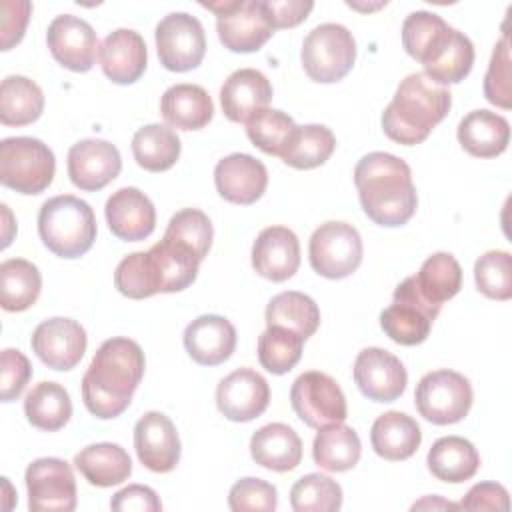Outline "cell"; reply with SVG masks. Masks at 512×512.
Segmentation results:
<instances>
[{
    "instance_id": "obj_27",
    "label": "cell",
    "mask_w": 512,
    "mask_h": 512,
    "mask_svg": "<svg viewBox=\"0 0 512 512\" xmlns=\"http://www.w3.org/2000/svg\"><path fill=\"white\" fill-rule=\"evenodd\" d=\"M460 146L476 158L500 156L510 142V124L490 110H472L458 124Z\"/></svg>"
},
{
    "instance_id": "obj_12",
    "label": "cell",
    "mask_w": 512,
    "mask_h": 512,
    "mask_svg": "<svg viewBox=\"0 0 512 512\" xmlns=\"http://www.w3.org/2000/svg\"><path fill=\"white\" fill-rule=\"evenodd\" d=\"M24 480L32 512H72L76 508V480L66 460L38 458L26 468Z\"/></svg>"
},
{
    "instance_id": "obj_4",
    "label": "cell",
    "mask_w": 512,
    "mask_h": 512,
    "mask_svg": "<svg viewBox=\"0 0 512 512\" xmlns=\"http://www.w3.org/2000/svg\"><path fill=\"white\" fill-rule=\"evenodd\" d=\"M38 234L52 254L80 258L96 240L94 210L72 194L48 198L38 212Z\"/></svg>"
},
{
    "instance_id": "obj_10",
    "label": "cell",
    "mask_w": 512,
    "mask_h": 512,
    "mask_svg": "<svg viewBox=\"0 0 512 512\" xmlns=\"http://www.w3.org/2000/svg\"><path fill=\"white\" fill-rule=\"evenodd\" d=\"M290 402L296 416L310 428L340 424L348 416L342 388L332 376L318 370H308L294 380Z\"/></svg>"
},
{
    "instance_id": "obj_32",
    "label": "cell",
    "mask_w": 512,
    "mask_h": 512,
    "mask_svg": "<svg viewBox=\"0 0 512 512\" xmlns=\"http://www.w3.org/2000/svg\"><path fill=\"white\" fill-rule=\"evenodd\" d=\"M362 444L354 428L340 424H328L318 428L312 442L314 462L328 472H346L360 460Z\"/></svg>"
},
{
    "instance_id": "obj_49",
    "label": "cell",
    "mask_w": 512,
    "mask_h": 512,
    "mask_svg": "<svg viewBox=\"0 0 512 512\" xmlns=\"http://www.w3.org/2000/svg\"><path fill=\"white\" fill-rule=\"evenodd\" d=\"M228 506L234 512L264 510L272 512L278 506L276 488L262 478H240L228 494Z\"/></svg>"
},
{
    "instance_id": "obj_6",
    "label": "cell",
    "mask_w": 512,
    "mask_h": 512,
    "mask_svg": "<svg viewBox=\"0 0 512 512\" xmlns=\"http://www.w3.org/2000/svg\"><path fill=\"white\" fill-rule=\"evenodd\" d=\"M216 14V32L230 52H256L274 34L264 0H220L200 2Z\"/></svg>"
},
{
    "instance_id": "obj_46",
    "label": "cell",
    "mask_w": 512,
    "mask_h": 512,
    "mask_svg": "<svg viewBox=\"0 0 512 512\" xmlns=\"http://www.w3.org/2000/svg\"><path fill=\"white\" fill-rule=\"evenodd\" d=\"M474 280L478 290L492 300H508L512 296V256L506 250H488L474 264Z\"/></svg>"
},
{
    "instance_id": "obj_8",
    "label": "cell",
    "mask_w": 512,
    "mask_h": 512,
    "mask_svg": "<svg viewBox=\"0 0 512 512\" xmlns=\"http://www.w3.org/2000/svg\"><path fill=\"white\" fill-rule=\"evenodd\" d=\"M472 398L468 378L454 370H434L424 374L414 392L420 416L438 426L460 422L470 412Z\"/></svg>"
},
{
    "instance_id": "obj_21",
    "label": "cell",
    "mask_w": 512,
    "mask_h": 512,
    "mask_svg": "<svg viewBox=\"0 0 512 512\" xmlns=\"http://www.w3.org/2000/svg\"><path fill=\"white\" fill-rule=\"evenodd\" d=\"M110 232L126 242L148 238L156 226V210L152 200L134 186L116 190L104 206Z\"/></svg>"
},
{
    "instance_id": "obj_50",
    "label": "cell",
    "mask_w": 512,
    "mask_h": 512,
    "mask_svg": "<svg viewBox=\"0 0 512 512\" xmlns=\"http://www.w3.org/2000/svg\"><path fill=\"white\" fill-rule=\"evenodd\" d=\"M32 376L28 358L14 348H4L0 356V398L2 402L16 400Z\"/></svg>"
},
{
    "instance_id": "obj_15",
    "label": "cell",
    "mask_w": 512,
    "mask_h": 512,
    "mask_svg": "<svg viewBox=\"0 0 512 512\" xmlns=\"http://www.w3.org/2000/svg\"><path fill=\"white\" fill-rule=\"evenodd\" d=\"M32 350L52 370H72L86 352V332L72 318H48L32 332Z\"/></svg>"
},
{
    "instance_id": "obj_47",
    "label": "cell",
    "mask_w": 512,
    "mask_h": 512,
    "mask_svg": "<svg viewBox=\"0 0 512 512\" xmlns=\"http://www.w3.org/2000/svg\"><path fill=\"white\" fill-rule=\"evenodd\" d=\"M164 236L184 244L200 260H204L208 250H210L214 230H212L210 218L202 210H198V208H184V210L176 212L170 218Z\"/></svg>"
},
{
    "instance_id": "obj_3",
    "label": "cell",
    "mask_w": 512,
    "mask_h": 512,
    "mask_svg": "<svg viewBox=\"0 0 512 512\" xmlns=\"http://www.w3.org/2000/svg\"><path fill=\"white\" fill-rule=\"evenodd\" d=\"M452 106V94L424 72L408 74L382 112L384 134L404 146L420 144L442 122Z\"/></svg>"
},
{
    "instance_id": "obj_37",
    "label": "cell",
    "mask_w": 512,
    "mask_h": 512,
    "mask_svg": "<svg viewBox=\"0 0 512 512\" xmlns=\"http://www.w3.org/2000/svg\"><path fill=\"white\" fill-rule=\"evenodd\" d=\"M42 276L30 260L8 258L0 264V304L6 312L28 310L40 296Z\"/></svg>"
},
{
    "instance_id": "obj_19",
    "label": "cell",
    "mask_w": 512,
    "mask_h": 512,
    "mask_svg": "<svg viewBox=\"0 0 512 512\" xmlns=\"http://www.w3.org/2000/svg\"><path fill=\"white\" fill-rule=\"evenodd\" d=\"M138 460L152 472H170L180 460V438L174 422L162 412H146L134 426Z\"/></svg>"
},
{
    "instance_id": "obj_40",
    "label": "cell",
    "mask_w": 512,
    "mask_h": 512,
    "mask_svg": "<svg viewBox=\"0 0 512 512\" xmlns=\"http://www.w3.org/2000/svg\"><path fill=\"white\" fill-rule=\"evenodd\" d=\"M336 138L330 128L322 124L298 126L290 144L280 154L282 162L296 170H310L322 166L334 152Z\"/></svg>"
},
{
    "instance_id": "obj_18",
    "label": "cell",
    "mask_w": 512,
    "mask_h": 512,
    "mask_svg": "<svg viewBox=\"0 0 512 512\" xmlns=\"http://www.w3.org/2000/svg\"><path fill=\"white\" fill-rule=\"evenodd\" d=\"M46 42L54 60L64 68L88 72L94 66L98 38L86 20L74 14L56 16L48 26Z\"/></svg>"
},
{
    "instance_id": "obj_24",
    "label": "cell",
    "mask_w": 512,
    "mask_h": 512,
    "mask_svg": "<svg viewBox=\"0 0 512 512\" xmlns=\"http://www.w3.org/2000/svg\"><path fill=\"white\" fill-rule=\"evenodd\" d=\"M272 100L270 80L256 68L232 72L220 88L222 112L232 122L246 124L254 114L264 110Z\"/></svg>"
},
{
    "instance_id": "obj_54",
    "label": "cell",
    "mask_w": 512,
    "mask_h": 512,
    "mask_svg": "<svg viewBox=\"0 0 512 512\" xmlns=\"http://www.w3.org/2000/svg\"><path fill=\"white\" fill-rule=\"evenodd\" d=\"M274 28H292L304 22L314 8L310 0H264Z\"/></svg>"
},
{
    "instance_id": "obj_36",
    "label": "cell",
    "mask_w": 512,
    "mask_h": 512,
    "mask_svg": "<svg viewBox=\"0 0 512 512\" xmlns=\"http://www.w3.org/2000/svg\"><path fill=\"white\" fill-rule=\"evenodd\" d=\"M180 138L164 124H146L132 136V154L140 168L148 172H164L180 158Z\"/></svg>"
},
{
    "instance_id": "obj_29",
    "label": "cell",
    "mask_w": 512,
    "mask_h": 512,
    "mask_svg": "<svg viewBox=\"0 0 512 512\" xmlns=\"http://www.w3.org/2000/svg\"><path fill=\"white\" fill-rule=\"evenodd\" d=\"M164 120L178 130H200L214 116L210 94L198 84H174L160 98Z\"/></svg>"
},
{
    "instance_id": "obj_7",
    "label": "cell",
    "mask_w": 512,
    "mask_h": 512,
    "mask_svg": "<svg viewBox=\"0 0 512 512\" xmlns=\"http://www.w3.org/2000/svg\"><path fill=\"white\" fill-rule=\"evenodd\" d=\"M304 72L322 84L342 80L354 66L356 42L352 32L336 22H324L312 28L302 42Z\"/></svg>"
},
{
    "instance_id": "obj_11",
    "label": "cell",
    "mask_w": 512,
    "mask_h": 512,
    "mask_svg": "<svg viewBox=\"0 0 512 512\" xmlns=\"http://www.w3.org/2000/svg\"><path fill=\"white\" fill-rule=\"evenodd\" d=\"M160 64L170 72L196 68L206 54V36L200 20L188 12H170L156 26Z\"/></svg>"
},
{
    "instance_id": "obj_31",
    "label": "cell",
    "mask_w": 512,
    "mask_h": 512,
    "mask_svg": "<svg viewBox=\"0 0 512 512\" xmlns=\"http://www.w3.org/2000/svg\"><path fill=\"white\" fill-rule=\"evenodd\" d=\"M74 466L88 484L98 488L122 484L132 474V460L128 452L112 442H98L82 448L74 456Z\"/></svg>"
},
{
    "instance_id": "obj_22",
    "label": "cell",
    "mask_w": 512,
    "mask_h": 512,
    "mask_svg": "<svg viewBox=\"0 0 512 512\" xmlns=\"http://www.w3.org/2000/svg\"><path fill=\"white\" fill-rule=\"evenodd\" d=\"M254 270L272 282L292 278L300 266L298 236L286 226H268L260 230L252 244Z\"/></svg>"
},
{
    "instance_id": "obj_13",
    "label": "cell",
    "mask_w": 512,
    "mask_h": 512,
    "mask_svg": "<svg viewBox=\"0 0 512 512\" xmlns=\"http://www.w3.org/2000/svg\"><path fill=\"white\" fill-rule=\"evenodd\" d=\"M438 314V310L418 298L408 282L402 280L394 290V302L380 314V326L396 344L416 346L428 338Z\"/></svg>"
},
{
    "instance_id": "obj_25",
    "label": "cell",
    "mask_w": 512,
    "mask_h": 512,
    "mask_svg": "<svg viewBox=\"0 0 512 512\" xmlns=\"http://www.w3.org/2000/svg\"><path fill=\"white\" fill-rule=\"evenodd\" d=\"M102 72L114 84H132L136 82L148 62L144 38L130 28H118L110 32L98 50Z\"/></svg>"
},
{
    "instance_id": "obj_45",
    "label": "cell",
    "mask_w": 512,
    "mask_h": 512,
    "mask_svg": "<svg viewBox=\"0 0 512 512\" xmlns=\"http://www.w3.org/2000/svg\"><path fill=\"white\" fill-rule=\"evenodd\" d=\"M290 504L296 512H336L342 506V488L330 476L312 472L296 480Z\"/></svg>"
},
{
    "instance_id": "obj_55",
    "label": "cell",
    "mask_w": 512,
    "mask_h": 512,
    "mask_svg": "<svg viewBox=\"0 0 512 512\" xmlns=\"http://www.w3.org/2000/svg\"><path fill=\"white\" fill-rule=\"evenodd\" d=\"M420 508H448V510H458V504H452V502H446V500H442V498H438V496H426L424 500H420V502H416L414 506H412V510H420Z\"/></svg>"
},
{
    "instance_id": "obj_9",
    "label": "cell",
    "mask_w": 512,
    "mask_h": 512,
    "mask_svg": "<svg viewBox=\"0 0 512 512\" xmlns=\"http://www.w3.org/2000/svg\"><path fill=\"white\" fill-rule=\"evenodd\" d=\"M308 256L316 274L330 280L346 278L362 262L360 232L348 222H324L310 236Z\"/></svg>"
},
{
    "instance_id": "obj_38",
    "label": "cell",
    "mask_w": 512,
    "mask_h": 512,
    "mask_svg": "<svg viewBox=\"0 0 512 512\" xmlns=\"http://www.w3.org/2000/svg\"><path fill=\"white\" fill-rule=\"evenodd\" d=\"M266 326L292 330L306 340L320 326L318 304L308 294L296 290L280 292L266 306Z\"/></svg>"
},
{
    "instance_id": "obj_44",
    "label": "cell",
    "mask_w": 512,
    "mask_h": 512,
    "mask_svg": "<svg viewBox=\"0 0 512 512\" xmlns=\"http://www.w3.org/2000/svg\"><path fill=\"white\" fill-rule=\"evenodd\" d=\"M294 120L276 108H264L246 122V134L254 146L270 156H280L296 132Z\"/></svg>"
},
{
    "instance_id": "obj_5",
    "label": "cell",
    "mask_w": 512,
    "mask_h": 512,
    "mask_svg": "<svg viewBox=\"0 0 512 512\" xmlns=\"http://www.w3.org/2000/svg\"><path fill=\"white\" fill-rule=\"evenodd\" d=\"M56 172L54 152L38 138L10 136L0 142V182L20 194L44 192Z\"/></svg>"
},
{
    "instance_id": "obj_30",
    "label": "cell",
    "mask_w": 512,
    "mask_h": 512,
    "mask_svg": "<svg viewBox=\"0 0 512 512\" xmlns=\"http://www.w3.org/2000/svg\"><path fill=\"white\" fill-rule=\"evenodd\" d=\"M426 464L434 478L460 484L478 472L480 454L470 440L462 436H444L438 438L428 450Z\"/></svg>"
},
{
    "instance_id": "obj_35",
    "label": "cell",
    "mask_w": 512,
    "mask_h": 512,
    "mask_svg": "<svg viewBox=\"0 0 512 512\" xmlns=\"http://www.w3.org/2000/svg\"><path fill=\"white\" fill-rule=\"evenodd\" d=\"M44 110V94L36 82L26 76L12 74L0 86V122L4 126H26L40 118Z\"/></svg>"
},
{
    "instance_id": "obj_53",
    "label": "cell",
    "mask_w": 512,
    "mask_h": 512,
    "mask_svg": "<svg viewBox=\"0 0 512 512\" xmlns=\"http://www.w3.org/2000/svg\"><path fill=\"white\" fill-rule=\"evenodd\" d=\"M110 508L116 512H158L162 510V502L156 492L142 484H130L114 494L110 500Z\"/></svg>"
},
{
    "instance_id": "obj_41",
    "label": "cell",
    "mask_w": 512,
    "mask_h": 512,
    "mask_svg": "<svg viewBox=\"0 0 512 512\" xmlns=\"http://www.w3.org/2000/svg\"><path fill=\"white\" fill-rule=\"evenodd\" d=\"M472 64H474L472 40L464 32L452 28V34L448 42L442 46V50L428 64H424V74L442 86L458 84L470 74Z\"/></svg>"
},
{
    "instance_id": "obj_51",
    "label": "cell",
    "mask_w": 512,
    "mask_h": 512,
    "mask_svg": "<svg viewBox=\"0 0 512 512\" xmlns=\"http://www.w3.org/2000/svg\"><path fill=\"white\" fill-rule=\"evenodd\" d=\"M32 4L28 0H4L2 2V50H10L24 36Z\"/></svg>"
},
{
    "instance_id": "obj_34",
    "label": "cell",
    "mask_w": 512,
    "mask_h": 512,
    "mask_svg": "<svg viewBox=\"0 0 512 512\" xmlns=\"http://www.w3.org/2000/svg\"><path fill=\"white\" fill-rule=\"evenodd\" d=\"M418 294L436 308L454 298L462 286V268L450 252H436L424 260L420 272L412 276Z\"/></svg>"
},
{
    "instance_id": "obj_28",
    "label": "cell",
    "mask_w": 512,
    "mask_h": 512,
    "mask_svg": "<svg viewBox=\"0 0 512 512\" xmlns=\"http://www.w3.org/2000/svg\"><path fill=\"white\" fill-rule=\"evenodd\" d=\"M370 442L380 458L398 462L410 458L418 450L422 442V432L412 416L390 410L374 420L370 430Z\"/></svg>"
},
{
    "instance_id": "obj_20",
    "label": "cell",
    "mask_w": 512,
    "mask_h": 512,
    "mask_svg": "<svg viewBox=\"0 0 512 512\" xmlns=\"http://www.w3.org/2000/svg\"><path fill=\"white\" fill-rule=\"evenodd\" d=\"M214 184L218 194L232 204H254L268 186L266 166L242 152H234L218 160L214 168Z\"/></svg>"
},
{
    "instance_id": "obj_52",
    "label": "cell",
    "mask_w": 512,
    "mask_h": 512,
    "mask_svg": "<svg viewBox=\"0 0 512 512\" xmlns=\"http://www.w3.org/2000/svg\"><path fill=\"white\" fill-rule=\"evenodd\" d=\"M458 508L464 510H502L510 508L508 490L496 482H480L474 484L468 494L462 498Z\"/></svg>"
},
{
    "instance_id": "obj_43",
    "label": "cell",
    "mask_w": 512,
    "mask_h": 512,
    "mask_svg": "<svg viewBox=\"0 0 512 512\" xmlns=\"http://www.w3.org/2000/svg\"><path fill=\"white\" fill-rule=\"evenodd\" d=\"M304 338L292 330L268 326L258 336V360L272 374L290 372L302 358Z\"/></svg>"
},
{
    "instance_id": "obj_48",
    "label": "cell",
    "mask_w": 512,
    "mask_h": 512,
    "mask_svg": "<svg viewBox=\"0 0 512 512\" xmlns=\"http://www.w3.org/2000/svg\"><path fill=\"white\" fill-rule=\"evenodd\" d=\"M510 40L508 32L502 34V38L496 42L488 72L484 76V96L490 104L500 108L512 106V88H510Z\"/></svg>"
},
{
    "instance_id": "obj_2",
    "label": "cell",
    "mask_w": 512,
    "mask_h": 512,
    "mask_svg": "<svg viewBox=\"0 0 512 512\" xmlns=\"http://www.w3.org/2000/svg\"><path fill=\"white\" fill-rule=\"evenodd\" d=\"M354 184L364 214L378 226L406 224L418 206L410 166L388 152H370L354 168Z\"/></svg>"
},
{
    "instance_id": "obj_26",
    "label": "cell",
    "mask_w": 512,
    "mask_h": 512,
    "mask_svg": "<svg viewBox=\"0 0 512 512\" xmlns=\"http://www.w3.org/2000/svg\"><path fill=\"white\" fill-rule=\"evenodd\" d=\"M250 454L262 468L290 472L302 460V440L288 424L272 422L252 434Z\"/></svg>"
},
{
    "instance_id": "obj_14",
    "label": "cell",
    "mask_w": 512,
    "mask_h": 512,
    "mask_svg": "<svg viewBox=\"0 0 512 512\" xmlns=\"http://www.w3.org/2000/svg\"><path fill=\"white\" fill-rule=\"evenodd\" d=\"M354 382L374 402H394L406 390L404 364L384 348H364L354 360Z\"/></svg>"
},
{
    "instance_id": "obj_39",
    "label": "cell",
    "mask_w": 512,
    "mask_h": 512,
    "mask_svg": "<svg viewBox=\"0 0 512 512\" xmlns=\"http://www.w3.org/2000/svg\"><path fill=\"white\" fill-rule=\"evenodd\" d=\"M24 414L34 428L56 432L72 416L70 394L58 382H40L26 394Z\"/></svg>"
},
{
    "instance_id": "obj_42",
    "label": "cell",
    "mask_w": 512,
    "mask_h": 512,
    "mask_svg": "<svg viewBox=\"0 0 512 512\" xmlns=\"http://www.w3.org/2000/svg\"><path fill=\"white\" fill-rule=\"evenodd\" d=\"M114 286L132 300L150 298L162 292V278L150 252H132L120 260L114 272Z\"/></svg>"
},
{
    "instance_id": "obj_1",
    "label": "cell",
    "mask_w": 512,
    "mask_h": 512,
    "mask_svg": "<svg viewBox=\"0 0 512 512\" xmlns=\"http://www.w3.org/2000/svg\"><path fill=\"white\" fill-rule=\"evenodd\" d=\"M144 352L138 342L116 336L100 344L82 376V400L96 418L120 416L144 376Z\"/></svg>"
},
{
    "instance_id": "obj_33",
    "label": "cell",
    "mask_w": 512,
    "mask_h": 512,
    "mask_svg": "<svg viewBox=\"0 0 512 512\" xmlns=\"http://www.w3.org/2000/svg\"><path fill=\"white\" fill-rule=\"evenodd\" d=\"M450 34L452 26H448L442 16L428 10L410 12L402 22V46L422 66L442 50Z\"/></svg>"
},
{
    "instance_id": "obj_23",
    "label": "cell",
    "mask_w": 512,
    "mask_h": 512,
    "mask_svg": "<svg viewBox=\"0 0 512 512\" xmlns=\"http://www.w3.org/2000/svg\"><path fill=\"white\" fill-rule=\"evenodd\" d=\"M184 346L190 358L202 366L226 362L236 348V328L218 314H204L192 320L184 330Z\"/></svg>"
},
{
    "instance_id": "obj_17",
    "label": "cell",
    "mask_w": 512,
    "mask_h": 512,
    "mask_svg": "<svg viewBox=\"0 0 512 512\" xmlns=\"http://www.w3.org/2000/svg\"><path fill=\"white\" fill-rule=\"evenodd\" d=\"M122 170L118 148L100 138H86L68 150L70 182L86 192H96L110 184Z\"/></svg>"
},
{
    "instance_id": "obj_16",
    "label": "cell",
    "mask_w": 512,
    "mask_h": 512,
    "mask_svg": "<svg viewBox=\"0 0 512 512\" xmlns=\"http://www.w3.org/2000/svg\"><path fill=\"white\" fill-rule=\"evenodd\" d=\"M270 402L266 378L252 368H238L220 380L216 406L232 422H250L264 414Z\"/></svg>"
}]
</instances>
